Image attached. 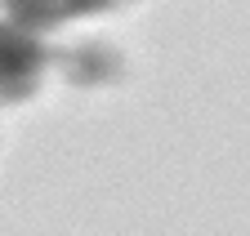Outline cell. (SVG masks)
Returning a JSON list of instances; mask_svg holds the SVG:
<instances>
[{
	"label": "cell",
	"mask_w": 250,
	"mask_h": 236,
	"mask_svg": "<svg viewBox=\"0 0 250 236\" xmlns=\"http://www.w3.org/2000/svg\"><path fill=\"white\" fill-rule=\"evenodd\" d=\"M49 63H58V49H49L41 36L22 32L14 22H0V103L27 98L41 85Z\"/></svg>",
	"instance_id": "6da1fadb"
},
{
	"label": "cell",
	"mask_w": 250,
	"mask_h": 236,
	"mask_svg": "<svg viewBox=\"0 0 250 236\" xmlns=\"http://www.w3.org/2000/svg\"><path fill=\"white\" fill-rule=\"evenodd\" d=\"M9 14L14 27L22 32H49V27H62L72 18H85V14H103V9H116V5H130V0H0Z\"/></svg>",
	"instance_id": "7a4b0ae2"
},
{
	"label": "cell",
	"mask_w": 250,
	"mask_h": 236,
	"mask_svg": "<svg viewBox=\"0 0 250 236\" xmlns=\"http://www.w3.org/2000/svg\"><path fill=\"white\" fill-rule=\"evenodd\" d=\"M58 63L67 67V76H72L76 85L107 80V76L121 72V58H116L112 49H103V45H81V49H72V54H58Z\"/></svg>",
	"instance_id": "3957f363"
}]
</instances>
